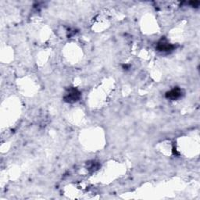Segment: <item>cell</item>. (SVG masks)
Listing matches in <instances>:
<instances>
[{"label": "cell", "mask_w": 200, "mask_h": 200, "mask_svg": "<svg viewBox=\"0 0 200 200\" xmlns=\"http://www.w3.org/2000/svg\"><path fill=\"white\" fill-rule=\"evenodd\" d=\"M181 95V91L179 89H174L167 94V97L171 99H177Z\"/></svg>", "instance_id": "obj_2"}, {"label": "cell", "mask_w": 200, "mask_h": 200, "mask_svg": "<svg viewBox=\"0 0 200 200\" xmlns=\"http://www.w3.org/2000/svg\"><path fill=\"white\" fill-rule=\"evenodd\" d=\"M79 98V92L76 89H73L70 91V93L66 95V99L68 102L77 101V99Z\"/></svg>", "instance_id": "obj_1"}]
</instances>
